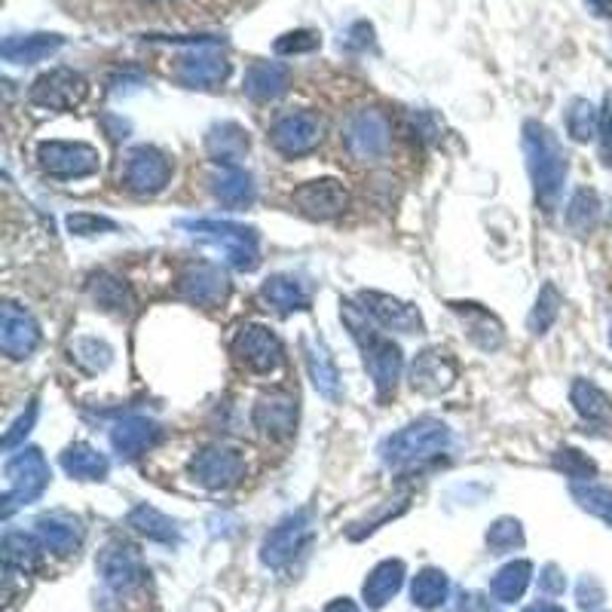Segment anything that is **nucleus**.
Masks as SVG:
<instances>
[{"instance_id":"nucleus-15","label":"nucleus","mask_w":612,"mask_h":612,"mask_svg":"<svg viewBox=\"0 0 612 612\" xmlns=\"http://www.w3.org/2000/svg\"><path fill=\"white\" fill-rule=\"evenodd\" d=\"M457 358L442 346H429L410 365V386L423 395H442L457 383Z\"/></svg>"},{"instance_id":"nucleus-23","label":"nucleus","mask_w":612,"mask_h":612,"mask_svg":"<svg viewBox=\"0 0 612 612\" xmlns=\"http://www.w3.org/2000/svg\"><path fill=\"white\" fill-rule=\"evenodd\" d=\"M160 435H163V429L148 417H123L111 429V444L123 459H136L144 450H151L153 444L160 442Z\"/></svg>"},{"instance_id":"nucleus-50","label":"nucleus","mask_w":612,"mask_h":612,"mask_svg":"<svg viewBox=\"0 0 612 612\" xmlns=\"http://www.w3.org/2000/svg\"><path fill=\"white\" fill-rule=\"evenodd\" d=\"M603 600V588L597 585L595 578H582L578 582V603L582 607H597Z\"/></svg>"},{"instance_id":"nucleus-30","label":"nucleus","mask_w":612,"mask_h":612,"mask_svg":"<svg viewBox=\"0 0 612 612\" xmlns=\"http://www.w3.org/2000/svg\"><path fill=\"white\" fill-rule=\"evenodd\" d=\"M304 349L313 386L322 392L328 401H337L341 398V371L334 365V356L328 353V346L322 341H306Z\"/></svg>"},{"instance_id":"nucleus-9","label":"nucleus","mask_w":612,"mask_h":612,"mask_svg":"<svg viewBox=\"0 0 612 612\" xmlns=\"http://www.w3.org/2000/svg\"><path fill=\"white\" fill-rule=\"evenodd\" d=\"M233 356L239 358V365H245L255 374H272L282 368L285 349L276 337V331H270L267 324H245L233 341Z\"/></svg>"},{"instance_id":"nucleus-21","label":"nucleus","mask_w":612,"mask_h":612,"mask_svg":"<svg viewBox=\"0 0 612 612\" xmlns=\"http://www.w3.org/2000/svg\"><path fill=\"white\" fill-rule=\"evenodd\" d=\"M450 309L462 319L466 334H469V341L475 343L477 349H484V353L502 349V343H506V328H502V322L496 319L490 309H484L481 304H450Z\"/></svg>"},{"instance_id":"nucleus-4","label":"nucleus","mask_w":612,"mask_h":612,"mask_svg":"<svg viewBox=\"0 0 612 612\" xmlns=\"http://www.w3.org/2000/svg\"><path fill=\"white\" fill-rule=\"evenodd\" d=\"M184 230H190L196 239H203L208 245H215L224 255V260L230 267H237L239 272H255L260 267V237L255 227L233 221H181Z\"/></svg>"},{"instance_id":"nucleus-10","label":"nucleus","mask_w":612,"mask_h":612,"mask_svg":"<svg viewBox=\"0 0 612 612\" xmlns=\"http://www.w3.org/2000/svg\"><path fill=\"white\" fill-rule=\"evenodd\" d=\"M171 181V163L166 153L153 144L132 148L126 156V169H123V184L138 193V196H151L160 193Z\"/></svg>"},{"instance_id":"nucleus-14","label":"nucleus","mask_w":612,"mask_h":612,"mask_svg":"<svg viewBox=\"0 0 612 612\" xmlns=\"http://www.w3.org/2000/svg\"><path fill=\"white\" fill-rule=\"evenodd\" d=\"M309 536H313V514L309 511H294L264 539L260 558H264L267 566H285V563L301 554V548L309 543Z\"/></svg>"},{"instance_id":"nucleus-17","label":"nucleus","mask_w":612,"mask_h":612,"mask_svg":"<svg viewBox=\"0 0 612 612\" xmlns=\"http://www.w3.org/2000/svg\"><path fill=\"white\" fill-rule=\"evenodd\" d=\"M40 346V324L16 304L0 309V349L10 358H28Z\"/></svg>"},{"instance_id":"nucleus-36","label":"nucleus","mask_w":612,"mask_h":612,"mask_svg":"<svg viewBox=\"0 0 612 612\" xmlns=\"http://www.w3.org/2000/svg\"><path fill=\"white\" fill-rule=\"evenodd\" d=\"M129 527H136L141 536L156 543H178V524L153 506H136L129 511Z\"/></svg>"},{"instance_id":"nucleus-46","label":"nucleus","mask_w":612,"mask_h":612,"mask_svg":"<svg viewBox=\"0 0 612 612\" xmlns=\"http://www.w3.org/2000/svg\"><path fill=\"white\" fill-rule=\"evenodd\" d=\"M319 47H322V37L316 31H289L272 43V50L279 55H301V52H313Z\"/></svg>"},{"instance_id":"nucleus-5","label":"nucleus","mask_w":612,"mask_h":612,"mask_svg":"<svg viewBox=\"0 0 612 612\" xmlns=\"http://www.w3.org/2000/svg\"><path fill=\"white\" fill-rule=\"evenodd\" d=\"M3 475L10 490L3 496V514H13L16 506H28L43 496V490L50 487V462L37 450V447H22L18 454L7 459Z\"/></svg>"},{"instance_id":"nucleus-7","label":"nucleus","mask_w":612,"mask_h":612,"mask_svg":"<svg viewBox=\"0 0 612 612\" xmlns=\"http://www.w3.org/2000/svg\"><path fill=\"white\" fill-rule=\"evenodd\" d=\"M37 160H40V169L52 178H62V181L89 178L102 166L99 151L84 141H40Z\"/></svg>"},{"instance_id":"nucleus-40","label":"nucleus","mask_w":612,"mask_h":612,"mask_svg":"<svg viewBox=\"0 0 612 612\" xmlns=\"http://www.w3.org/2000/svg\"><path fill=\"white\" fill-rule=\"evenodd\" d=\"M597 129H600V111L588 99H576L566 107V132L573 141H591L597 138Z\"/></svg>"},{"instance_id":"nucleus-56","label":"nucleus","mask_w":612,"mask_h":612,"mask_svg":"<svg viewBox=\"0 0 612 612\" xmlns=\"http://www.w3.org/2000/svg\"><path fill=\"white\" fill-rule=\"evenodd\" d=\"M610 343H612V328H610Z\"/></svg>"},{"instance_id":"nucleus-28","label":"nucleus","mask_w":612,"mask_h":612,"mask_svg":"<svg viewBox=\"0 0 612 612\" xmlns=\"http://www.w3.org/2000/svg\"><path fill=\"white\" fill-rule=\"evenodd\" d=\"M37 536L55 554H71L77 545L84 543V524L65 511H52V514H43L37 521Z\"/></svg>"},{"instance_id":"nucleus-24","label":"nucleus","mask_w":612,"mask_h":612,"mask_svg":"<svg viewBox=\"0 0 612 612\" xmlns=\"http://www.w3.org/2000/svg\"><path fill=\"white\" fill-rule=\"evenodd\" d=\"M205 148H208V156H212L218 166H224V169H239V163L245 160L252 141H248V132H245L239 123H218V126L208 129Z\"/></svg>"},{"instance_id":"nucleus-25","label":"nucleus","mask_w":612,"mask_h":612,"mask_svg":"<svg viewBox=\"0 0 612 612\" xmlns=\"http://www.w3.org/2000/svg\"><path fill=\"white\" fill-rule=\"evenodd\" d=\"M86 291L104 313H114V316H132L136 313V291L129 289V282H123L119 276L95 272V276H89Z\"/></svg>"},{"instance_id":"nucleus-35","label":"nucleus","mask_w":612,"mask_h":612,"mask_svg":"<svg viewBox=\"0 0 612 612\" xmlns=\"http://www.w3.org/2000/svg\"><path fill=\"white\" fill-rule=\"evenodd\" d=\"M600 221V196L591 188H578L566 205V224L576 237H588Z\"/></svg>"},{"instance_id":"nucleus-48","label":"nucleus","mask_w":612,"mask_h":612,"mask_svg":"<svg viewBox=\"0 0 612 612\" xmlns=\"http://www.w3.org/2000/svg\"><path fill=\"white\" fill-rule=\"evenodd\" d=\"M35 423H37V401H31L16 423L7 429V435H3V450H13V447H18V444L25 442V435L35 429Z\"/></svg>"},{"instance_id":"nucleus-27","label":"nucleus","mask_w":612,"mask_h":612,"mask_svg":"<svg viewBox=\"0 0 612 612\" xmlns=\"http://www.w3.org/2000/svg\"><path fill=\"white\" fill-rule=\"evenodd\" d=\"M260 297H264L276 313H282V316L309 309V289H306V282L304 279H297V276H289V272L270 276V279L260 285Z\"/></svg>"},{"instance_id":"nucleus-38","label":"nucleus","mask_w":612,"mask_h":612,"mask_svg":"<svg viewBox=\"0 0 612 612\" xmlns=\"http://www.w3.org/2000/svg\"><path fill=\"white\" fill-rule=\"evenodd\" d=\"M530 573H533V566H530L527 561H514L509 563V566H502V570L494 576V585H490V591H494L496 600H502V603L518 600V597L527 591Z\"/></svg>"},{"instance_id":"nucleus-52","label":"nucleus","mask_w":612,"mask_h":612,"mask_svg":"<svg viewBox=\"0 0 612 612\" xmlns=\"http://www.w3.org/2000/svg\"><path fill=\"white\" fill-rule=\"evenodd\" d=\"M588 10L600 18H612V0H585Z\"/></svg>"},{"instance_id":"nucleus-44","label":"nucleus","mask_w":612,"mask_h":612,"mask_svg":"<svg viewBox=\"0 0 612 612\" xmlns=\"http://www.w3.org/2000/svg\"><path fill=\"white\" fill-rule=\"evenodd\" d=\"M40 554V545H37L35 536L28 533H7L3 536V558H7V566H31Z\"/></svg>"},{"instance_id":"nucleus-31","label":"nucleus","mask_w":612,"mask_h":612,"mask_svg":"<svg viewBox=\"0 0 612 612\" xmlns=\"http://www.w3.org/2000/svg\"><path fill=\"white\" fill-rule=\"evenodd\" d=\"M62 469L68 472L71 477H77V481H104L107 472H111V462L104 457L102 450H95L92 444L86 442H77L65 447V454H62Z\"/></svg>"},{"instance_id":"nucleus-47","label":"nucleus","mask_w":612,"mask_h":612,"mask_svg":"<svg viewBox=\"0 0 612 612\" xmlns=\"http://www.w3.org/2000/svg\"><path fill=\"white\" fill-rule=\"evenodd\" d=\"M68 224V230L74 237H95V233H102V230H117V224L111 221V218H102V215H89V212H74L65 218Z\"/></svg>"},{"instance_id":"nucleus-54","label":"nucleus","mask_w":612,"mask_h":612,"mask_svg":"<svg viewBox=\"0 0 612 612\" xmlns=\"http://www.w3.org/2000/svg\"><path fill=\"white\" fill-rule=\"evenodd\" d=\"M527 612H563L561 607H554V603H536V607H530Z\"/></svg>"},{"instance_id":"nucleus-43","label":"nucleus","mask_w":612,"mask_h":612,"mask_svg":"<svg viewBox=\"0 0 612 612\" xmlns=\"http://www.w3.org/2000/svg\"><path fill=\"white\" fill-rule=\"evenodd\" d=\"M554 469L563 472L570 481H591L597 475V462L591 457H585L576 447H561L554 454Z\"/></svg>"},{"instance_id":"nucleus-1","label":"nucleus","mask_w":612,"mask_h":612,"mask_svg":"<svg viewBox=\"0 0 612 612\" xmlns=\"http://www.w3.org/2000/svg\"><path fill=\"white\" fill-rule=\"evenodd\" d=\"M341 319L349 328L353 341L358 343L361 356H365V368L374 380L380 398H386L390 392H395V383L405 371V356L398 349V343H392L386 334H380L371 322V316L365 313V306L343 301L341 304Z\"/></svg>"},{"instance_id":"nucleus-51","label":"nucleus","mask_w":612,"mask_h":612,"mask_svg":"<svg viewBox=\"0 0 612 612\" xmlns=\"http://www.w3.org/2000/svg\"><path fill=\"white\" fill-rule=\"evenodd\" d=\"M543 585H545V591H551V595H561L563 591V576L558 573V566H545V576H543Z\"/></svg>"},{"instance_id":"nucleus-2","label":"nucleus","mask_w":612,"mask_h":612,"mask_svg":"<svg viewBox=\"0 0 612 612\" xmlns=\"http://www.w3.org/2000/svg\"><path fill=\"white\" fill-rule=\"evenodd\" d=\"M524 156H527V171L536 203L543 205V212H554L563 193V181H566L563 144L539 119H527L524 123Z\"/></svg>"},{"instance_id":"nucleus-34","label":"nucleus","mask_w":612,"mask_h":612,"mask_svg":"<svg viewBox=\"0 0 612 612\" xmlns=\"http://www.w3.org/2000/svg\"><path fill=\"white\" fill-rule=\"evenodd\" d=\"M401 582H405V563H380L374 573L368 576V582H365V600H368V607H371V610H380L386 600H392V597L398 595Z\"/></svg>"},{"instance_id":"nucleus-37","label":"nucleus","mask_w":612,"mask_h":612,"mask_svg":"<svg viewBox=\"0 0 612 612\" xmlns=\"http://www.w3.org/2000/svg\"><path fill=\"white\" fill-rule=\"evenodd\" d=\"M570 494L576 499L582 509L588 514H595L600 521H607L612 527V490L595 481H573L570 484Z\"/></svg>"},{"instance_id":"nucleus-12","label":"nucleus","mask_w":612,"mask_h":612,"mask_svg":"<svg viewBox=\"0 0 612 612\" xmlns=\"http://www.w3.org/2000/svg\"><path fill=\"white\" fill-rule=\"evenodd\" d=\"M322 141V119L309 111H297V114H285L272 123L270 144L282 156H304V153L316 151Z\"/></svg>"},{"instance_id":"nucleus-22","label":"nucleus","mask_w":612,"mask_h":612,"mask_svg":"<svg viewBox=\"0 0 612 612\" xmlns=\"http://www.w3.org/2000/svg\"><path fill=\"white\" fill-rule=\"evenodd\" d=\"M65 47L62 35H47V31H35V35H10L0 43V55L10 65H37L43 59H50Z\"/></svg>"},{"instance_id":"nucleus-3","label":"nucleus","mask_w":612,"mask_h":612,"mask_svg":"<svg viewBox=\"0 0 612 612\" xmlns=\"http://www.w3.org/2000/svg\"><path fill=\"white\" fill-rule=\"evenodd\" d=\"M447 447H450V425L435 417H420L380 444V459L395 472H405L442 457Z\"/></svg>"},{"instance_id":"nucleus-39","label":"nucleus","mask_w":612,"mask_h":612,"mask_svg":"<svg viewBox=\"0 0 612 612\" xmlns=\"http://www.w3.org/2000/svg\"><path fill=\"white\" fill-rule=\"evenodd\" d=\"M561 291L554 289L551 282H545L543 291H539V297H536V304H533V309H530L527 316V328L530 334H545L551 324L558 322V316H561Z\"/></svg>"},{"instance_id":"nucleus-55","label":"nucleus","mask_w":612,"mask_h":612,"mask_svg":"<svg viewBox=\"0 0 612 612\" xmlns=\"http://www.w3.org/2000/svg\"><path fill=\"white\" fill-rule=\"evenodd\" d=\"M141 3H148V7H171V3H184V0H141Z\"/></svg>"},{"instance_id":"nucleus-26","label":"nucleus","mask_w":612,"mask_h":612,"mask_svg":"<svg viewBox=\"0 0 612 612\" xmlns=\"http://www.w3.org/2000/svg\"><path fill=\"white\" fill-rule=\"evenodd\" d=\"M289 65H282V62H252L248 71H245L242 89L255 102H272V99H279L289 89Z\"/></svg>"},{"instance_id":"nucleus-20","label":"nucleus","mask_w":612,"mask_h":612,"mask_svg":"<svg viewBox=\"0 0 612 612\" xmlns=\"http://www.w3.org/2000/svg\"><path fill=\"white\" fill-rule=\"evenodd\" d=\"M178 294L196 306H218L227 301L230 282H227L221 267H215V264H196V267L184 270V276L178 279Z\"/></svg>"},{"instance_id":"nucleus-45","label":"nucleus","mask_w":612,"mask_h":612,"mask_svg":"<svg viewBox=\"0 0 612 612\" xmlns=\"http://www.w3.org/2000/svg\"><path fill=\"white\" fill-rule=\"evenodd\" d=\"M487 545H490V551H496V554H506L511 548L524 545L521 521H514V518H499L494 527L487 530Z\"/></svg>"},{"instance_id":"nucleus-53","label":"nucleus","mask_w":612,"mask_h":612,"mask_svg":"<svg viewBox=\"0 0 612 612\" xmlns=\"http://www.w3.org/2000/svg\"><path fill=\"white\" fill-rule=\"evenodd\" d=\"M324 612H358V607L353 603V600H346V597H343V600H334V603H331V607H328Z\"/></svg>"},{"instance_id":"nucleus-13","label":"nucleus","mask_w":612,"mask_h":612,"mask_svg":"<svg viewBox=\"0 0 612 612\" xmlns=\"http://www.w3.org/2000/svg\"><path fill=\"white\" fill-rule=\"evenodd\" d=\"M294 205L304 212L313 221H331L346 212L349 205V193L337 178H319V181H306L291 193Z\"/></svg>"},{"instance_id":"nucleus-29","label":"nucleus","mask_w":612,"mask_h":612,"mask_svg":"<svg viewBox=\"0 0 612 612\" xmlns=\"http://www.w3.org/2000/svg\"><path fill=\"white\" fill-rule=\"evenodd\" d=\"M99 570H102L104 582H107L111 588H117V591L132 588L138 578L144 576L136 548H129V545H107L102 561H99Z\"/></svg>"},{"instance_id":"nucleus-49","label":"nucleus","mask_w":612,"mask_h":612,"mask_svg":"<svg viewBox=\"0 0 612 612\" xmlns=\"http://www.w3.org/2000/svg\"><path fill=\"white\" fill-rule=\"evenodd\" d=\"M597 153H600V163L612 166V114L603 111L600 114V129H597Z\"/></svg>"},{"instance_id":"nucleus-11","label":"nucleus","mask_w":612,"mask_h":612,"mask_svg":"<svg viewBox=\"0 0 612 612\" xmlns=\"http://www.w3.org/2000/svg\"><path fill=\"white\" fill-rule=\"evenodd\" d=\"M190 475L208 490H224V487H233L239 477L245 475V459L227 444H212L193 457Z\"/></svg>"},{"instance_id":"nucleus-16","label":"nucleus","mask_w":612,"mask_h":612,"mask_svg":"<svg viewBox=\"0 0 612 612\" xmlns=\"http://www.w3.org/2000/svg\"><path fill=\"white\" fill-rule=\"evenodd\" d=\"M358 301L365 306V313L374 319L380 328L386 331H398V334H420L423 331V316L417 306L405 304L392 294H383V291H361Z\"/></svg>"},{"instance_id":"nucleus-8","label":"nucleus","mask_w":612,"mask_h":612,"mask_svg":"<svg viewBox=\"0 0 612 612\" xmlns=\"http://www.w3.org/2000/svg\"><path fill=\"white\" fill-rule=\"evenodd\" d=\"M86 92H89V84L80 71L52 68L31 84L28 102L43 111H74L86 99Z\"/></svg>"},{"instance_id":"nucleus-18","label":"nucleus","mask_w":612,"mask_h":612,"mask_svg":"<svg viewBox=\"0 0 612 612\" xmlns=\"http://www.w3.org/2000/svg\"><path fill=\"white\" fill-rule=\"evenodd\" d=\"M255 420L257 432L267 435L272 442H282L294 435V425H297V398L289 392H267L260 395L255 405Z\"/></svg>"},{"instance_id":"nucleus-6","label":"nucleus","mask_w":612,"mask_h":612,"mask_svg":"<svg viewBox=\"0 0 612 612\" xmlns=\"http://www.w3.org/2000/svg\"><path fill=\"white\" fill-rule=\"evenodd\" d=\"M346 151L356 156L358 163H383L392 151V123L377 107H361L349 114L343 126Z\"/></svg>"},{"instance_id":"nucleus-19","label":"nucleus","mask_w":612,"mask_h":612,"mask_svg":"<svg viewBox=\"0 0 612 612\" xmlns=\"http://www.w3.org/2000/svg\"><path fill=\"white\" fill-rule=\"evenodd\" d=\"M175 77L188 89H215L230 77V62L212 47H200V50H190L188 55L178 59Z\"/></svg>"},{"instance_id":"nucleus-42","label":"nucleus","mask_w":612,"mask_h":612,"mask_svg":"<svg viewBox=\"0 0 612 612\" xmlns=\"http://www.w3.org/2000/svg\"><path fill=\"white\" fill-rule=\"evenodd\" d=\"M71 353L92 374H102V371L111 368V361H114V349L104 341H99V337H80V341L71 346Z\"/></svg>"},{"instance_id":"nucleus-32","label":"nucleus","mask_w":612,"mask_h":612,"mask_svg":"<svg viewBox=\"0 0 612 612\" xmlns=\"http://www.w3.org/2000/svg\"><path fill=\"white\" fill-rule=\"evenodd\" d=\"M570 401L576 413L591 425H612V401L607 398V392L595 386L591 380H576L573 390H570Z\"/></svg>"},{"instance_id":"nucleus-41","label":"nucleus","mask_w":612,"mask_h":612,"mask_svg":"<svg viewBox=\"0 0 612 612\" xmlns=\"http://www.w3.org/2000/svg\"><path fill=\"white\" fill-rule=\"evenodd\" d=\"M410 597L423 610L442 607L444 597H447V576H444L442 570H423L420 576L413 578V585H410Z\"/></svg>"},{"instance_id":"nucleus-33","label":"nucleus","mask_w":612,"mask_h":612,"mask_svg":"<svg viewBox=\"0 0 612 612\" xmlns=\"http://www.w3.org/2000/svg\"><path fill=\"white\" fill-rule=\"evenodd\" d=\"M212 193H215L227 208H248L257 196L255 178L245 169H224L221 175L212 181Z\"/></svg>"}]
</instances>
